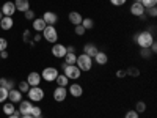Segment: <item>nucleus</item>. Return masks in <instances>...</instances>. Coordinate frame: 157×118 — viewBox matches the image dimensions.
Masks as SVG:
<instances>
[{
	"label": "nucleus",
	"instance_id": "nucleus-21",
	"mask_svg": "<svg viewBox=\"0 0 157 118\" xmlns=\"http://www.w3.org/2000/svg\"><path fill=\"white\" fill-rule=\"evenodd\" d=\"M93 61H96L98 65H105L109 61V57L105 52H98V54L93 57Z\"/></svg>",
	"mask_w": 157,
	"mask_h": 118
},
{
	"label": "nucleus",
	"instance_id": "nucleus-36",
	"mask_svg": "<svg viewBox=\"0 0 157 118\" xmlns=\"http://www.w3.org/2000/svg\"><path fill=\"white\" fill-rule=\"evenodd\" d=\"M138 115L140 113H137L135 110H127L126 115H124V118H138Z\"/></svg>",
	"mask_w": 157,
	"mask_h": 118
},
{
	"label": "nucleus",
	"instance_id": "nucleus-5",
	"mask_svg": "<svg viewBox=\"0 0 157 118\" xmlns=\"http://www.w3.org/2000/svg\"><path fill=\"white\" fill-rule=\"evenodd\" d=\"M58 74H60V73H58L57 68H54V66H47V68L43 69V73H41V79H44V81H47V82H54Z\"/></svg>",
	"mask_w": 157,
	"mask_h": 118
},
{
	"label": "nucleus",
	"instance_id": "nucleus-22",
	"mask_svg": "<svg viewBox=\"0 0 157 118\" xmlns=\"http://www.w3.org/2000/svg\"><path fill=\"white\" fill-rule=\"evenodd\" d=\"M55 82H57V85L58 87H66L68 84H69V79L64 76V74H58L57 76V79H55Z\"/></svg>",
	"mask_w": 157,
	"mask_h": 118
},
{
	"label": "nucleus",
	"instance_id": "nucleus-4",
	"mask_svg": "<svg viewBox=\"0 0 157 118\" xmlns=\"http://www.w3.org/2000/svg\"><path fill=\"white\" fill-rule=\"evenodd\" d=\"M63 73L68 79H72V81H77L82 76V71L77 68V65H66V68L63 69Z\"/></svg>",
	"mask_w": 157,
	"mask_h": 118
},
{
	"label": "nucleus",
	"instance_id": "nucleus-15",
	"mask_svg": "<svg viewBox=\"0 0 157 118\" xmlns=\"http://www.w3.org/2000/svg\"><path fill=\"white\" fill-rule=\"evenodd\" d=\"M14 6H16V11L25 13L27 10H30V2L29 0H14Z\"/></svg>",
	"mask_w": 157,
	"mask_h": 118
},
{
	"label": "nucleus",
	"instance_id": "nucleus-37",
	"mask_svg": "<svg viewBox=\"0 0 157 118\" xmlns=\"http://www.w3.org/2000/svg\"><path fill=\"white\" fill-rule=\"evenodd\" d=\"M6 47H8V41H6L5 38H0V52L6 50Z\"/></svg>",
	"mask_w": 157,
	"mask_h": 118
},
{
	"label": "nucleus",
	"instance_id": "nucleus-29",
	"mask_svg": "<svg viewBox=\"0 0 157 118\" xmlns=\"http://www.w3.org/2000/svg\"><path fill=\"white\" fill-rule=\"evenodd\" d=\"M145 14H148V16H151V18H155V16H157V8H155V6L145 8Z\"/></svg>",
	"mask_w": 157,
	"mask_h": 118
},
{
	"label": "nucleus",
	"instance_id": "nucleus-19",
	"mask_svg": "<svg viewBox=\"0 0 157 118\" xmlns=\"http://www.w3.org/2000/svg\"><path fill=\"white\" fill-rule=\"evenodd\" d=\"M13 24H14V21H13V18L10 16H3L2 21H0V29H3V30H10L13 27Z\"/></svg>",
	"mask_w": 157,
	"mask_h": 118
},
{
	"label": "nucleus",
	"instance_id": "nucleus-25",
	"mask_svg": "<svg viewBox=\"0 0 157 118\" xmlns=\"http://www.w3.org/2000/svg\"><path fill=\"white\" fill-rule=\"evenodd\" d=\"M63 60H64V63H66V65H75L77 55H75V54H66Z\"/></svg>",
	"mask_w": 157,
	"mask_h": 118
},
{
	"label": "nucleus",
	"instance_id": "nucleus-43",
	"mask_svg": "<svg viewBox=\"0 0 157 118\" xmlns=\"http://www.w3.org/2000/svg\"><path fill=\"white\" fill-rule=\"evenodd\" d=\"M22 118H35L33 115H22Z\"/></svg>",
	"mask_w": 157,
	"mask_h": 118
},
{
	"label": "nucleus",
	"instance_id": "nucleus-11",
	"mask_svg": "<svg viewBox=\"0 0 157 118\" xmlns=\"http://www.w3.org/2000/svg\"><path fill=\"white\" fill-rule=\"evenodd\" d=\"M130 14L140 18L141 14H145V6H143L140 2H134L132 5H130Z\"/></svg>",
	"mask_w": 157,
	"mask_h": 118
},
{
	"label": "nucleus",
	"instance_id": "nucleus-2",
	"mask_svg": "<svg viewBox=\"0 0 157 118\" xmlns=\"http://www.w3.org/2000/svg\"><path fill=\"white\" fill-rule=\"evenodd\" d=\"M75 65H77V68L80 69V71H90L91 68H93V58L85 55V54H82V55L77 57Z\"/></svg>",
	"mask_w": 157,
	"mask_h": 118
},
{
	"label": "nucleus",
	"instance_id": "nucleus-44",
	"mask_svg": "<svg viewBox=\"0 0 157 118\" xmlns=\"http://www.w3.org/2000/svg\"><path fill=\"white\" fill-rule=\"evenodd\" d=\"M2 18H3V14H2V11H0V21H2Z\"/></svg>",
	"mask_w": 157,
	"mask_h": 118
},
{
	"label": "nucleus",
	"instance_id": "nucleus-9",
	"mask_svg": "<svg viewBox=\"0 0 157 118\" xmlns=\"http://www.w3.org/2000/svg\"><path fill=\"white\" fill-rule=\"evenodd\" d=\"M2 14L3 16H10V18H13V14L16 13V6H14V2H5L3 3V6H2Z\"/></svg>",
	"mask_w": 157,
	"mask_h": 118
},
{
	"label": "nucleus",
	"instance_id": "nucleus-20",
	"mask_svg": "<svg viewBox=\"0 0 157 118\" xmlns=\"http://www.w3.org/2000/svg\"><path fill=\"white\" fill-rule=\"evenodd\" d=\"M46 27H47V24L44 22V19H43V18L33 19V29H35L36 32H43Z\"/></svg>",
	"mask_w": 157,
	"mask_h": 118
},
{
	"label": "nucleus",
	"instance_id": "nucleus-23",
	"mask_svg": "<svg viewBox=\"0 0 157 118\" xmlns=\"http://www.w3.org/2000/svg\"><path fill=\"white\" fill-rule=\"evenodd\" d=\"M14 112H16V109H14V104H13V102H5L3 104V113L5 115H11Z\"/></svg>",
	"mask_w": 157,
	"mask_h": 118
},
{
	"label": "nucleus",
	"instance_id": "nucleus-41",
	"mask_svg": "<svg viewBox=\"0 0 157 118\" xmlns=\"http://www.w3.org/2000/svg\"><path fill=\"white\" fill-rule=\"evenodd\" d=\"M0 58H8V52L2 50V52H0Z\"/></svg>",
	"mask_w": 157,
	"mask_h": 118
},
{
	"label": "nucleus",
	"instance_id": "nucleus-10",
	"mask_svg": "<svg viewBox=\"0 0 157 118\" xmlns=\"http://www.w3.org/2000/svg\"><path fill=\"white\" fill-rule=\"evenodd\" d=\"M43 19L47 25H55L58 22V16H57V13L54 11H46L44 14H43Z\"/></svg>",
	"mask_w": 157,
	"mask_h": 118
},
{
	"label": "nucleus",
	"instance_id": "nucleus-42",
	"mask_svg": "<svg viewBox=\"0 0 157 118\" xmlns=\"http://www.w3.org/2000/svg\"><path fill=\"white\" fill-rule=\"evenodd\" d=\"M8 118H21V115L14 112V113H11V115H8Z\"/></svg>",
	"mask_w": 157,
	"mask_h": 118
},
{
	"label": "nucleus",
	"instance_id": "nucleus-38",
	"mask_svg": "<svg viewBox=\"0 0 157 118\" xmlns=\"http://www.w3.org/2000/svg\"><path fill=\"white\" fill-rule=\"evenodd\" d=\"M126 2H127V0H110V3H112L113 6H123Z\"/></svg>",
	"mask_w": 157,
	"mask_h": 118
},
{
	"label": "nucleus",
	"instance_id": "nucleus-40",
	"mask_svg": "<svg viewBox=\"0 0 157 118\" xmlns=\"http://www.w3.org/2000/svg\"><path fill=\"white\" fill-rule=\"evenodd\" d=\"M124 76H126V71H124V69L116 71V77H124Z\"/></svg>",
	"mask_w": 157,
	"mask_h": 118
},
{
	"label": "nucleus",
	"instance_id": "nucleus-32",
	"mask_svg": "<svg viewBox=\"0 0 157 118\" xmlns=\"http://www.w3.org/2000/svg\"><path fill=\"white\" fill-rule=\"evenodd\" d=\"M126 74H129V76H132V77H137L138 74H140V71H138V68H134V66H130L127 71H126Z\"/></svg>",
	"mask_w": 157,
	"mask_h": 118
},
{
	"label": "nucleus",
	"instance_id": "nucleus-26",
	"mask_svg": "<svg viewBox=\"0 0 157 118\" xmlns=\"http://www.w3.org/2000/svg\"><path fill=\"white\" fill-rule=\"evenodd\" d=\"M145 110H146V104L143 102V101L137 102V106H135V112H137V113H143Z\"/></svg>",
	"mask_w": 157,
	"mask_h": 118
},
{
	"label": "nucleus",
	"instance_id": "nucleus-12",
	"mask_svg": "<svg viewBox=\"0 0 157 118\" xmlns=\"http://www.w3.org/2000/svg\"><path fill=\"white\" fill-rule=\"evenodd\" d=\"M68 93H69L72 98H80V96L83 95V88H82L80 84H72V85H69Z\"/></svg>",
	"mask_w": 157,
	"mask_h": 118
},
{
	"label": "nucleus",
	"instance_id": "nucleus-3",
	"mask_svg": "<svg viewBox=\"0 0 157 118\" xmlns=\"http://www.w3.org/2000/svg\"><path fill=\"white\" fill-rule=\"evenodd\" d=\"M41 33H43V38L46 39V41H49L52 44H55L58 41V32H57V29L54 27V25H47Z\"/></svg>",
	"mask_w": 157,
	"mask_h": 118
},
{
	"label": "nucleus",
	"instance_id": "nucleus-35",
	"mask_svg": "<svg viewBox=\"0 0 157 118\" xmlns=\"http://www.w3.org/2000/svg\"><path fill=\"white\" fill-rule=\"evenodd\" d=\"M74 32H75V35H78V36H82V35H85V29L82 27V25H74Z\"/></svg>",
	"mask_w": 157,
	"mask_h": 118
},
{
	"label": "nucleus",
	"instance_id": "nucleus-28",
	"mask_svg": "<svg viewBox=\"0 0 157 118\" xmlns=\"http://www.w3.org/2000/svg\"><path fill=\"white\" fill-rule=\"evenodd\" d=\"M140 3L145 6V8H151V6H155L157 0H140Z\"/></svg>",
	"mask_w": 157,
	"mask_h": 118
},
{
	"label": "nucleus",
	"instance_id": "nucleus-16",
	"mask_svg": "<svg viewBox=\"0 0 157 118\" xmlns=\"http://www.w3.org/2000/svg\"><path fill=\"white\" fill-rule=\"evenodd\" d=\"M98 52H99V50H98V47H96L94 44H91V43L83 46V54H85V55H88V57H91V58H93V57L98 54Z\"/></svg>",
	"mask_w": 157,
	"mask_h": 118
},
{
	"label": "nucleus",
	"instance_id": "nucleus-39",
	"mask_svg": "<svg viewBox=\"0 0 157 118\" xmlns=\"http://www.w3.org/2000/svg\"><path fill=\"white\" fill-rule=\"evenodd\" d=\"M0 85H2L3 88H6V87H8V81H6L5 77H2V79H0ZM6 90H8V88H6Z\"/></svg>",
	"mask_w": 157,
	"mask_h": 118
},
{
	"label": "nucleus",
	"instance_id": "nucleus-13",
	"mask_svg": "<svg viewBox=\"0 0 157 118\" xmlns=\"http://www.w3.org/2000/svg\"><path fill=\"white\" fill-rule=\"evenodd\" d=\"M27 82L30 87H38L39 82H41V74L39 73H30L29 77H27Z\"/></svg>",
	"mask_w": 157,
	"mask_h": 118
},
{
	"label": "nucleus",
	"instance_id": "nucleus-33",
	"mask_svg": "<svg viewBox=\"0 0 157 118\" xmlns=\"http://www.w3.org/2000/svg\"><path fill=\"white\" fill-rule=\"evenodd\" d=\"M140 54H141V57L148 58V57L151 55V49H149V47H140Z\"/></svg>",
	"mask_w": 157,
	"mask_h": 118
},
{
	"label": "nucleus",
	"instance_id": "nucleus-18",
	"mask_svg": "<svg viewBox=\"0 0 157 118\" xmlns=\"http://www.w3.org/2000/svg\"><path fill=\"white\" fill-rule=\"evenodd\" d=\"M68 19H69V22H71L72 25H80L83 18H82V14H80V13H75V11H72V13H69Z\"/></svg>",
	"mask_w": 157,
	"mask_h": 118
},
{
	"label": "nucleus",
	"instance_id": "nucleus-45",
	"mask_svg": "<svg viewBox=\"0 0 157 118\" xmlns=\"http://www.w3.org/2000/svg\"><path fill=\"white\" fill-rule=\"evenodd\" d=\"M135 2H140V0H135Z\"/></svg>",
	"mask_w": 157,
	"mask_h": 118
},
{
	"label": "nucleus",
	"instance_id": "nucleus-30",
	"mask_svg": "<svg viewBox=\"0 0 157 118\" xmlns=\"http://www.w3.org/2000/svg\"><path fill=\"white\" fill-rule=\"evenodd\" d=\"M29 90H30V85H29V82H27V81L19 84V91H21V93H27Z\"/></svg>",
	"mask_w": 157,
	"mask_h": 118
},
{
	"label": "nucleus",
	"instance_id": "nucleus-24",
	"mask_svg": "<svg viewBox=\"0 0 157 118\" xmlns=\"http://www.w3.org/2000/svg\"><path fill=\"white\" fill-rule=\"evenodd\" d=\"M82 27L85 29V30H91L94 27V22H93V19H90V18H85V19H82Z\"/></svg>",
	"mask_w": 157,
	"mask_h": 118
},
{
	"label": "nucleus",
	"instance_id": "nucleus-34",
	"mask_svg": "<svg viewBox=\"0 0 157 118\" xmlns=\"http://www.w3.org/2000/svg\"><path fill=\"white\" fill-rule=\"evenodd\" d=\"M24 14H25V19H27V21H33L35 19V11L33 10H27Z\"/></svg>",
	"mask_w": 157,
	"mask_h": 118
},
{
	"label": "nucleus",
	"instance_id": "nucleus-7",
	"mask_svg": "<svg viewBox=\"0 0 157 118\" xmlns=\"http://www.w3.org/2000/svg\"><path fill=\"white\" fill-rule=\"evenodd\" d=\"M66 54H68V52H66V46L58 44V43H55L54 46H52V55H54L55 58H64Z\"/></svg>",
	"mask_w": 157,
	"mask_h": 118
},
{
	"label": "nucleus",
	"instance_id": "nucleus-31",
	"mask_svg": "<svg viewBox=\"0 0 157 118\" xmlns=\"http://www.w3.org/2000/svg\"><path fill=\"white\" fill-rule=\"evenodd\" d=\"M30 115H33L35 118H36V116H39V115H43V112H41V107H38V106H32Z\"/></svg>",
	"mask_w": 157,
	"mask_h": 118
},
{
	"label": "nucleus",
	"instance_id": "nucleus-17",
	"mask_svg": "<svg viewBox=\"0 0 157 118\" xmlns=\"http://www.w3.org/2000/svg\"><path fill=\"white\" fill-rule=\"evenodd\" d=\"M32 101H21V107H19V112L22 115H30V110H32Z\"/></svg>",
	"mask_w": 157,
	"mask_h": 118
},
{
	"label": "nucleus",
	"instance_id": "nucleus-1",
	"mask_svg": "<svg viewBox=\"0 0 157 118\" xmlns=\"http://www.w3.org/2000/svg\"><path fill=\"white\" fill-rule=\"evenodd\" d=\"M134 39H135V43H137L140 47H149V46L152 44V41H154V35L146 30V32H140Z\"/></svg>",
	"mask_w": 157,
	"mask_h": 118
},
{
	"label": "nucleus",
	"instance_id": "nucleus-6",
	"mask_svg": "<svg viewBox=\"0 0 157 118\" xmlns=\"http://www.w3.org/2000/svg\"><path fill=\"white\" fill-rule=\"evenodd\" d=\"M27 93H29V99L32 102H39L44 98V91H43V88H39V87H30V90L27 91Z\"/></svg>",
	"mask_w": 157,
	"mask_h": 118
},
{
	"label": "nucleus",
	"instance_id": "nucleus-14",
	"mask_svg": "<svg viewBox=\"0 0 157 118\" xmlns=\"http://www.w3.org/2000/svg\"><path fill=\"white\" fill-rule=\"evenodd\" d=\"M8 99H10V102H21L22 101V93L19 90H10L8 91Z\"/></svg>",
	"mask_w": 157,
	"mask_h": 118
},
{
	"label": "nucleus",
	"instance_id": "nucleus-27",
	"mask_svg": "<svg viewBox=\"0 0 157 118\" xmlns=\"http://www.w3.org/2000/svg\"><path fill=\"white\" fill-rule=\"evenodd\" d=\"M6 99H8V90L0 87V102H5Z\"/></svg>",
	"mask_w": 157,
	"mask_h": 118
},
{
	"label": "nucleus",
	"instance_id": "nucleus-8",
	"mask_svg": "<svg viewBox=\"0 0 157 118\" xmlns=\"http://www.w3.org/2000/svg\"><path fill=\"white\" fill-rule=\"evenodd\" d=\"M66 96H68V88L66 87H57L54 90V99L57 102H63L66 99Z\"/></svg>",
	"mask_w": 157,
	"mask_h": 118
}]
</instances>
